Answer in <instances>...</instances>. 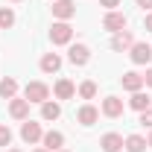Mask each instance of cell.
<instances>
[{"mask_svg":"<svg viewBox=\"0 0 152 152\" xmlns=\"http://www.w3.org/2000/svg\"><path fill=\"white\" fill-rule=\"evenodd\" d=\"M29 99H20V96H12L9 99V114L15 117V120H29Z\"/></svg>","mask_w":152,"mask_h":152,"instance_id":"8","label":"cell"},{"mask_svg":"<svg viewBox=\"0 0 152 152\" xmlns=\"http://www.w3.org/2000/svg\"><path fill=\"white\" fill-rule=\"evenodd\" d=\"M126 23H129L126 15L114 9V12H105V18H102V29H108V32H123V29H126Z\"/></svg>","mask_w":152,"mask_h":152,"instance_id":"4","label":"cell"},{"mask_svg":"<svg viewBox=\"0 0 152 152\" xmlns=\"http://www.w3.org/2000/svg\"><path fill=\"white\" fill-rule=\"evenodd\" d=\"M152 105V99H149V94H143V91H134L132 94V99H129V108H134V111L140 114V111H146Z\"/></svg>","mask_w":152,"mask_h":152,"instance_id":"17","label":"cell"},{"mask_svg":"<svg viewBox=\"0 0 152 152\" xmlns=\"http://www.w3.org/2000/svg\"><path fill=\"white\" fill-rule=\"evenodd\" d=\"M9 143H12V129L0 123V146H9Z\"/></svg>","mask_w":152,"mask_h":152,"instance_id":"23","label":"cell"},{"mask_svg":"<svg viewBox=\"0 0 152 152\" xmlns=\"http://www.w3.org/2000/svg\"><path fill=\"white\" fill-rule=\"evenodd\" d=\"M123 134H117V132H108V134H102V140H99V146H102V152H120L123 149Z\"/></svg>","mask_w":152,"mask_h":152,"instance_id":"12","label":"cell"},{"mask_svg":"<svg viewBox=\"0 0 152 152\" xmlns=\"http://www.w3.org/2000/svg\"><path fill=\"white\" fill-rule=\"evenodd\" d=\"M76 120H79L82 126H94L96 120H99V108H96V105H91V102H85V105L76 111Z\"/></svg>","mask_w":152,"mask_h":152,"instance_id":"10","label":"cell"},{"mask_svg":"<svg viewBox=\"0 0 152 152\" xmlns=\"http://www.w3.org/2000/svg\"><path fill=\"white\" fill-rule=\"evenodd\" d=\"M123 146H126V152H143V149H146V137H140V134H129Z\"/></svg>","mask_w":152,"mask_h":152,"instance_id":"20","label":"cell"},{"mask_svg":"<svg viewBox=\"0 0 152 152\" xmlns=\"http://www.w3.org/2000/svg\"><path fill=\"white\" fill-rule=\"evenodd\" d=\"M32 152H47V149H44V146H38V149H32Z\"/></svg>","mask_w":152,"mask_h":152,"instance_id":"30","label":"cell"},{"mask_svg":"<svg viewBox=\"0 0 152 152\" xmlns=\"http://www.w3.org/2000/svg\"><path fill=\"white\" fill-rule=\"evenodd\" d=\"M137 6H140V9L146 12V9H152V0H137Z\"/></svg>","mask_w":152,"mask_h":152,"instance_id":"28","label":"cell"},{"mask_svg":"<svg viewBox=\"0 0 152 152\" xmlns=\"http://www.w3.org/2000/svg\"><path fill=\"white\" fill-rule=\"evenodd\" d=\"M146 146H152V129H149V137H146Z\"/></svg>","mask_w":152,"mask_h":152,"instance_id":"29","label":"cell"},{"mask_svg":"<svg viewBox=\"0 0 152 152\" xmlns=\"http://www.w3.org/2000/svg\"><path fill=\"white\" fill-rule=\"evenodd\" d=\"M53 91H56V96H58V99H73V94H76V85L70 82V79H58Z\"/></svg>","mask_w":152,"mask_h":152,"instance_id":"16","label":"cell"},{"mask_svg":"<svg viewBox=\"0 0 152 152\" xmlns=\"http://www.w3.org/2000/svg\"><path fill=\"white\" fill-rule=\"evenodd\" d=\"M99 6H105L108 12H114V9L120 6V0H99Z\"/></svg>","mask_w":152,"mask_h":152,"instance_id":"25","label":"cell"},{"mask_svg":"<svg viewBox=\"0 0 152 152\" xmlns=\"http://www.w3.org/2000/svg\"><path fill=\"white\" fill-rule=\"evenodd\" d=\"M20 137H23V143H38L41 137H44V132H41V123H35V120H23V126H20Z\"/></svg>","mask_w":152,"mask_h":152,"instance_id":"5","label":"cell"},{"mask_svg":"<svg viewBox=\"0 0 152 152\" xmlns=\"http://www.w3.org/2000/svg\"><path fill=\"white\" fill-rule=\"evenodd\" d=\"M0 96H3V99H12V96H18V82H15L12 76L0 79Z\"/></svg>","mask_w":152,"mask_h":152,"instance_id":"18","label":"cell"},{"mask_svg":"<svg viewBox=\"0 0 152 152\" xmlns=\"http://www.w3.org/2000/svg\"><path fill=\"white\" fill-rule=\"evenodd\" d=\"M132 44H134V35L129 32V29H123V32H114V38H111V50H114V53H126Z\"/></svg>","mask_w":152,"mask_h":152,"instance_id":"9","label":"cell"},{"mask_svg":"<svg viewBox=\"0 0 152 152\" xmlns=\"http://www.w3.org/2000/svg\"><path fill=\"white\" fill-rule=\"evenodd\" d=\"M58 152H67V149H58Z\"/></svg>","mask_w":152,"mask_h":152,"instance_id":"33","label":"cell"},{"mask_svg":"<svg viewBox=\"0 0 152 152\" xmlns=\"http://www.w3.org/2000/svg\"><path fill=\"white\" fill-rule=\"evenodd\" d=\"M58 67H61V56L58 53H44L41 56V70L44 73H56Z\"/></svg>","mask_w":152,"mask_h":152,"instance_id":"15","label":"cell"},{"mask_svg":"<svg viewBox=\"0 0 152 152\" xmlns=\"http://www.w3.org/2000/svg\"><path fill=\"white\" fill-rule=\"evenodd\" d=\"M41 117H44V120H58V117H61V105H58V102H50V99L41 102Z\"/></svg>","mask_w":152,"mask_h":152,"instance_id":"19","label":"cell"},{"mask_svg":"<svg viewBox=\"0 0 152 152\" xmlns=\"http://www.w3.org/2000/svg\"><path fill=\"white\" fill-rule=\"evenodd\" d=\"M9 26H15V12L9 6H3L0 9V29H9Z\"/></svg>","mask_w":152,"mask_h":152,"instance_id":"22","label":"cell"},{"mask_svg":"<svg viewBox=\"0 0 152 152\" xmlns=\"http://www.w3.org/2000/svg\"><path fill=\"white\" fill-rule=\"evenodd\" d=\"M41 143H44L47 152H58L61 146H64V134H61V132H44Z\"/></svg>","mask_w":152,"mask_h":152,"instance_id":"14","label":"cell"},{"mask_svg":"<svg viewBox=\"0 0 152 152\" xmlns=\"http://www.w3.org/2000/svg\"><path fill=\"white\" fill-rule=\"evenodd\" d=\"M143 85L152 88V67H146V73H143Z\"/></svg>","mask_w":152,"mask_h":152,"instance_id":"26","label":"cell"},{"mask_svg":"<svg viewBox=\"0 0 152 152\" xmlns=\"http://www.w3.org/2000/svg\"><path fill=\"white\" fill-rule=\"evenodd\" d=\"M12 3H20V0H12Z\"/></svg>","mask_w":152,"mask_h":152,"instance_id":"32","label":"cell"},{"mask_svg":"<svg viewBox=\"0 0 152 152\" xmlns=\"http://www.w3.org/2000/svg\"><path fill=\"white\" fill-rule=\"evenodd\" d=\"M23 99H29V102H47L50 99V88L44 85V82H29L26 88H23Z\"/></svg>","mask_w":152,"mask_h":152,"instance_id":"2","label":"cell"},{"mask_svg":"<svg viewBox=\"0 0 152 152\" xmlns=\"http://www.w3.org/2000/svg\"><path fill=\"white\" fill-rule=\"evenodd\" d=\"M143 29H146V32H152V12L143 18Z\"/></svg>","mask_w":152,"mask_h":152,"instance_id":"27","label":"cell"},{"mask_svg":"<svg viewBox=\"0 0 152 152\" xmlns=\"http://www.w3.org/2000/svg\"><path fill=\"white\" fill-rule=\"evenodd\" d=\"M140 126H146V129H152V105L146 108V111H140Z\"/></svg>","mask_w":152,"mask_h":152,"instance_id":"24","label":"cell"},{"mask_svg":"<svg viewBox=\"0 0 152 152\" xmlns=\"http://www.w3.org/2000/svg\"><path fill=\"white\" fill-rule=\"evenodd\" d=\"M129 58H132L134 64H149L152 61V47L143 44V41H134L132 47H129Z\"/></svg>","mask_w":152,"mask_h":152,"instance_id":"3","label":"cell"},{"mask_svg":"<svg viewBox=\"0 0 152 152\" xmlns=\"http://www.w3.org/2000/svg\"><path fill=\"white\" fill-rule=\"evenodd\" d=\"M73 15H76V3L73 0H53V18L70 20Z\"/></svg>","mask_w":152,"mask_h":152,"instance_id":"6","label":"cell"},{"mask_svg":"<svg viewBox=\"0 0 152 152\" xmlns=\"http://www.w3.org/2000/svg\"><path fill=\"white\" fill-rule=\"evenodd\" d=\"M50 41H53V44H70V41H73V26H70L67 20H56V23L50 26Z\"/></svg>","mask_w":152,"mask_h":152,"instance_id":"1","label":"cell"},{"mask_svg":"<svg viewBox=\"0 0 152 152\" xmlns=\"http://www.w3.org/2000/svg\"><path fill=\"white\" fill-rule=\"evenodd\" d=\"M67 58H70V64L82 67V64H88V61H91V50H88L85 44H70V50H67Z\"/></svg>","mask_w":152,"mask_h":152,"instance_id":"7","label":"cell"},{"mask_svg":"<svg viewBox=\"0 0 152 152\" xmlns=\"http://www.w3.org/2000/svg\"><path fill=\"white\" fill-rule=\"evenodd\" d=\"M6 152H20V149H6Z\"/></svg>","mask_w":152,"mask_h":152,"instance_id":"31","label":"cell"},{"mask_svg":"<svg viewBox=\"0 0 152 152\" xmlns=\"http://www.w3.org/2000/svg\"><path fill=\"white\" fill-rule=\"evenodd\" d=\"M99 111L105 114V117H120V114H123V99H120V96H105Z\"/></svg>","mask_w":152,"mask_h":152,"instance_id":"13","label":"cell"},{"mask_svg":"<svg viewBox=\"0 0 152 152\" xmlns=\"http://www.w3.org/2000/svg\"><path fill=\"white\" fill-rule=\"evenodd\" d=\"M120 85H123V91H143V76L140 73H134V70H129V73H123L120 76Z\"/></svg>","mask_w":152,"mask_h":152,"instance_id":"11","label":"cell"},{"mask_svg":"<svg viewBox=\"0 0 152 152\" xmlns=\"http://www.w3.org/2000/svg\"><path fill=\"white\" fill-rule=\"evenodd\" d=\"M79 96H82V99H94V96H96V82L85 79V82L79 85Z\"/></svg>","mask_w":152,"mask_h":152,"instance_id":"21","label":"cell"}]
</instances>
